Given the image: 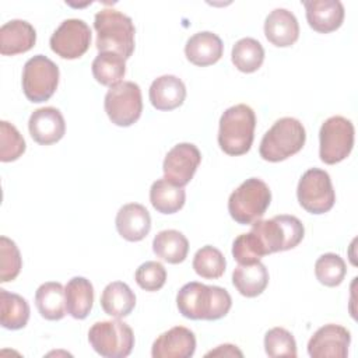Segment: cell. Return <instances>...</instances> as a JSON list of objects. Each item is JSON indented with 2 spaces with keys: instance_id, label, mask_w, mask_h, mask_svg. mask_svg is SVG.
Masks as SVG:
<instances>
[{
  "instance_id": "19",
  "label": "cell",
  "mask_w": 358,
  "mask_h": 358,
  "mask_svg": "<svg viewBox=\"0 0 358 358\" xmlns=\"http://www.w3.org/2000/svg\"><path fill=\"white\" fill-rule=\"evenodd\" d=\"M264 35L270 43L278 48H288L299 38L296 17L287 8L273 10L264 21Z\"/></svg>"
},
{
  "instance_id": "16",
  "label": "cell",
  "mask_w": 358,
  "mask_h": 358,
  "mask_svg": "<svg viewBox=\"0 0 358 358\" xmlns=\"http://www.w3.org/2000/svg\"><path fill=\"white\" fill-rule=\"evenodd\" d=\"M196 351L194 333L183 326L164 331L152 343V358H190Z\"/></svg>"
},
{
  "instance_id": "13",
  "label": "cell",
  "mask_w": 358,
  "mask_h": 358,
  "mask_svg": "<svg viewBox=\"0 0 358 358\" xmlns=\"http://www.w3.org/2000/svg\"><path fill=\"white\" fill-rule=\"evenodd\" d=\"M201 162L199 148L192 143H179L172 147L164 159V178L175 186H186Z\"/></svg>"
},
{
  "instance_id": "10",
  "label": "cell",
  "mask_w": 358,
  "mask_h": 358,
  "mask_svg": "<svg viewBox=\"0 0 358 358\" xmlns=\"http://www.w3.org/2000/svg\"><path fill=\"white\" fill-rule=\"evenodd\" d=\"M105 112L109 120L120 127H129L136 123L143 112V98L138 84L122 81L110 87L103 101Z\"/></svg>"
},
{
  "instance_id": "8",
  "label": "cell",
  "mask_w": 358,
  "mask_h": 358,
  "mask_svg": "<svg viewBox=\"0 0 358 358\" xmlns=\"http://www.w3.org/2000/svg\"><path fill=\"white\" fill-rule=\"evenodd\" d=\"M59 67L43 55L28 59L22 70V91L28 101L39 103L48 101L59 85Z\"/></svg>"
},
{
  "instance_id": "29",
  "label": "cell",
  "mask_w": 358,
  "mask_h": 358,
  "mask_svg": "<svg viewBox=\"0 0 358 358\" xmlns=\"http://www.w3.org/2000/svg\"><path fill=\"white\" fill-rule=\"evenodd\" d=\"M29 319V305L18 294L0 289V323L4 329L20 330Z\"/></svg>"
},
{
  "instance_id": "26",
  "label": "cell",
  "mask_w": 358,
  "mask_h": 358,
  "mask_svg": "<svg viewBox=\"0 0 358 358\" xmlns=\"http://www.w3.org/2000/svg\"><path fill=\"white\" fill-rule=\"evenodd\" d=\"M38 312L46 320H60L66 315L64 287L56 281H48L38 287L35 292Z\"/></svg>"
},
{
  "instance_id": "34",
  "label": "cell",
  "mask_w": 358,
  "mask_h": 358,
  "mask_svg": "<svg viewBox=\"0 0 358 358\" xmlns=\"http://www.w3.org/2000/svg\"><path fill=\"white\" fill-rule=\"evenodd\" d=\"M232 256L239 264H252L260 262V259L267 255L257 235L249 231L248 234H241L235 238L232 243Z\"/></svg>"
},
{
  "instance_id": "33",
  "label": "cell",
  "mask_w": 358,
  "mask_h": 358,
  "mask_svg": "<svg viewBox=\"0 0 358 358\" xmlns=\"http://www.w3.org/2000/svg\"><path fill=\"white\" fill-rule=\"evenodd\" d=\"M347 274V266L343 257L336 253H324L315 263V275L326 287H337Z\"/></svg>"
},
{
  "instance_id": "36",
  "label": "cell",
  "mask_w": 358,
  "mask_h": 358,
  "mask_svg": "<svg viewBox=\"0 0 358 358\" xmlns=\"http://www.w3.org/2000/svg\"><path fill=\"white\" fill-rule=\"evenodd\" d=\"M264 350L271 358L296 357V343L294 336L284 327H273L264 336Z\"/></svg>"
},
{
  "instance_id": "35",
  "label": "cell",
  "mask_w": 358,
  "mask_h": 358,
  "mask_svg": "<svg viewBox=\"0 0 358 358\" xmlns=\"http://www.w3.org/2000/svg\"><path fill=\"white\" fill-rule=\"evenodd\" d=\"M25 152V140L17 127L6 120L0 122V161L11 162Z\"/></svg>"
},
{
  "instance_id": "7",
  "label": "cell",
  "mask_w": 358,
  "mask_h": 358,
  "mask_svg": "<svg viewBox=\"0 0 358 358\" xmlns=\"http://www.w3.org/2000/svg\"><path fill=\"white\" fill-rule=\"evenodd\" d=\"M90 345L105 358H124L134 347L131 327L116 319L94 323L88 330Z\"/></svg>"
},
{
  "instance_id": "18",
  "label": "cell",
  "mask_w": 358,
  "mask_h": 358,
  "mask_svg": "<svg viewBox=\"0 0 358 358\" xmlns=\"http://www.w3.org/2000/svg\"><path fill=\"white\" fill-rule=\"evenodd\" d=\"M115 224L123 239L138 242L148 235L151 229V217L143 204L127 203L119 208Z\"/></svg>"
},
{
  "instance_id": "39",
  "label": "cell",
  "mask_w": 358,
  "mask_h": 358,
  "mask_svg": "<svg viewBox=\"0 0 358 358\" xmlns=\"http://www.w3.org/2000/svg\"><path fill=\"white\" fill-rule=\"evenodd\" d=\"M243 357L242 351L232 344H222L218 345L215 350H211L206 354V357Z\"/></svg>"
},
{
  "instance_id": "38",
  "label": "cell",
  "mask_w": 358,
  "mask_h": 358,
  "mask_svg": "<svg viewBox=\"0 0 358 358\" xmlns=\"http://www.w3.org/2000/svg\"><path fill=\"white\" fill-rule=\"evenodd\" d=\"M134 280L140 288L154 292L164 287L166 281V270L159 262L150 260L137 267Z\"/></svg>"
},
{
  "instance_id": "4",
  "label": "cell",
  "mask_w": 358,
  "mask_h": 358,
  "mask_svg": "<svg viewBox=\"0 0 358 358\" xmlns=\"http://www.w3.org/2000/svg\"><path fill=\"white\" fill-rule=\"evenodd\" d=\"M306 141L303 124L295 117H281L264 133L259 154L264 161L280 162L299 152Z\"/></svg>"
},
{
  "instance_id": "22",
  "label": "cell",
  "mask_w": 358,
  "mask_h": 358,
  "mask_svg": "<svg viewBox=\"0 0 358 358\" xmlns=\"http://www.w3.org/2000/svg\"><path fill=\"white\" fill-rule=\"evenodd\" d=\"M150 102L158 110H172L179 108L186 98L183 81L172 74L155 78L150 87Z\"/></svg>"
},
{
  "instance_id": "2",
  "label": "cell",
  "mask_w": 358,
  "mask_h": 358,
  "mask_svg": "<svg viewBox=\"0 0 358 358\" xmlns=\"http://www.w3.org/2000/svg\"><path fill=\"white\" fill-rule=\"evenodd\" d=\"M94 28L99 52H115L123 59L133 55L136 28L129 15L115 8H102L95 14Z\"/></svg>"
},
{
  "instance_id": "23",
  "label": "cell",
  "mask_w": 358,
  "mask_h": 358,
  "mask_svg": "<svg viewBox=\"0 0 358 358\" xmlns=\"http://www.w3.org/2000/svg\"><path fill=\"white\" fill-rule=\"evenodd\" d=\"M66 310L74 319H85L94 305V287L85 277H73L64 287Z\"/></svg>"
},
{
  "instance_id": "30",
  "label": "cell",
  "mask_w": 358,
  "mask_h": 358,
  "mask_svg": "<svg viewBox=\"0 0 358 358\" xmlns=\"http://www.w3.org/2000/svg\"><path fill=\"white\" fill-rule=\"evenodd\" d=\"M126 59L115 52H99L94 59L91 70L94 78L106 87H113L122 83L126 74Z\"/></svg>"
},
{
  "instance_id": "6",
  "label": "cell",
  "mask_w": 358,
  "mask_h": 358,
  "mask_svg": "<svg viewBox=\"0 0 358 358\" xmlns=\"http://www.w3.org/2000/svg\"><path fill=\"white\" fill-rule=\"evenodd\" d=\"M252 232L260 239L266 255L289 250L303 239L305 228L295 215H275L270 220H257L252 224Z\"/></svg>"
},
{
  "instance_id": "14",
  "label": "cell",
  "mask_w": 358,
  "mask_h": 358,
  "mask_svg": "<svg viewBox=\"0 0 358 358\" xmlns=\"http://www.w3.org/2000/svg\"><path fill=\"white\" fill-rule=\"evenodd\" d=\"M351 343L350 331L334 323L319 327L308 341V354L312 358H345Z\"/></svg>"
},
{
  "instance_id": "15",
  "label": "cell",
  "mask_w": 358,
  "mask_h": 358,
  "mask_svg": "<svg viewBox=\"0 0 358 358\" xmlns=\"http://www.w3.org/2000/svg\"><path fill=\"white\" fill-rule=\"evenodd\" d=\"M28 130L34 141L41 145H50L63 138L66 123L62 112L53 106L34 110L28 120Z\"/></svg>"
},
{
  "instance_id": "32",
  "label": "cell",
  "mask_w": 358,
  "mask_h": 358,
  "mask_svg": "<svg viewBox=\"0 0 358 358\" xmlns=\"http://www.w3.org/2000/svg\"><path fill=\"white\" fill-rule=\"evenodd\" d=\"M227 267V262L221 250L211 245H206L200 248L193 257V268L197 275L215 280L220 278Z\"/></svg>"
},
{
  "instance_id": "25",
  "label": "cell",
  "mask_w": 358,
  "mask_h": 358,
  "mask_svg": "<svg viewBox=\"0 0 358 358\" xmlns=\"http://www.w3.org/2000/svg\"><path fill=\"white\" fill-rule=\"evenodd\" d=\"M101 306L103 312L116 319L126 317L136 306V295L123 281L109 282L101 295Z\"/></svg>"
},
{
  "instance_id": "1",
  "label": "cell",
  "mask_w": 358,
  "mask_h": 358,
  "mask_svg": "<svg viewBox=\"0 0 358 358\" xmlns=\"http://www.w3.org/2000/svg\"><path fill=\"white\" fill-rule=\"evenodd\" d=\"M176 305L182 316L187 319L218 320L229 312L232 299L222 287L190 281L178 291Z\"/></svg>"
},
{
  "instance_id": "37",
  "label": "cell",
  "mask_w": 358,
  "mask_h": 358,
  "mask_svg": "<svg viewBox=\"0 0 358 358\" xmlns=\"http://www.w3.org/2000/svg\"><path fill=\"white\" fill-rule=\"evenodd\" d=\"M22 267L21 253L14 241L7 236L0 238V282L17 278Z\"/></svg>"
},
{
  "instance_id": "17",
  "label": "cell",
  "mask_w": 358,
  "mask_h": 358,
  "mask_svg": "<svg viewBox=\"0 0 358 358\" xmlns=\"http://www.w3.org/2000/svg\"><path fill=\"white\" fill-rule=\"evenodd\" d=\"M309 27L320 34L338 29L344 21V6L338 0H306L302 3Z\"/></svg>"
},
{
  "instance_id": "31",
  "label": "cell",
  "mask_w": 358,
  "mask_h": 358,
  "mask_svg": "<svg viewBox=\"0 0 358 358\" xmlns=\"http://www.w3.org/2000/svg\"><path fill=\"white\" fill-rule=\"evenodd\" d=\"M231 59L239 71L253 73L263 64L264 49L257 39L242 38L234 45Z\"/></svg>"
},
{
  "instance_id": "11",
  "label": "cell",
  "mask_w": 358,
  "mask_h": 358,
  "mask_svg": "<svg viewBox=\"0 0 358 358\" xmlns=\"http://www.w3.org/2000/svg\"><path fill=\"white\" fill-rule=\"evenodd\" d=\"M296 197L303 210L310 214H324L336 203L330 175L319 168L308 169L299 179Z\"/></svg>"
},
{
  "instance_id": "9",
  "label": "cell",
  "mask_w": 358,
  "mask_h": 358,
  "mask_svg": "<svg viewBox=\"0 0 358 358\" xmlns=\"http://www.w3.org/2000/svg\"><path fill=\"white\" fill-rule=\"evenodd\" d=\"M354 124L344 116L326 119L319 130V157L327 165L345 159L354 147Z\"/></svg>"
},
{
  "instance_id": "20",
  "label": "cell",
  "mask_w": 358,
  "mask_h": 358,
  "mask_svg": "<svg viewBox=\"0 0 358 358\" xmlns=\"http://www.w3.org/2000/svg\"><path fill=\"white\" fill-rule=\"evenodd\" d=\"M36 42L35 28L24 20H11L0 28V53L14 56L25 53Z\"/></svg>"
},
{
  "instance_id": "3",
  "label": "cell",
  "mask_w": 358,
  "mask_h": 358,
  "mask_svg": "<svg viewBox=\"0 0 358 358\" xmlns=\"http://www.w3.org/2000/svg\"><path fill=\"white\" fill-rule=\"evenodd\" d=\"M256 116L250 106L238 103L228 108L220 117L218 144L232 157L246 154L255 138Z\"/></svg>"
},
{
  "instance_id": "27",
  "label": "cell",
  "mask_w": 358,
  "mask_h": 358,
  "mask_svg": "<svg viewBox=\"0 0 358 358\" xmlns=\"http://www.w3.org/2000/svg\"><path fill=\"white\" fill-rule=\"evenodd\" d=\"M152 250L161 260L178 264L187 257L189 241L176 229H164L154 236Z\"/></svg>"
},
{
  "instance_id": "21",
  "label": "cell",
  "mask_w": 358,
  "mask_h": 358,
  "mask_svg": "<svg viewBox=\"0 0 358 358\" xmlns=\"http://www.w3.org/2000/svg\"><path fill=\"white\" fill-rule=\"evenodd\" d=\"M224 53L221 38L210 31H201L192 35L185 45L186 59L199 67L217 63Z\"/></svg>"
},
{
  "instance_id": "24",
  "label": "cell",
  "mask_w": 358,
  "mask_h": 358,
  "mask_svg": "<svg viewBox=\"0 0 358 358\" xmlns=\"http://www.w3.org/2000/svg\"><path fill=\"white\" fill-rule=\"evenodd\" d=\"M232 284L241 295L255 298L266 289L268 284V271L260 262L239 264L232 273Z\"/></svg>"
},
{
  "instance_id": "28",
  "label": "cell",
  "mask_w": 358,
  "mask_h": 358,
  "mask_svg": "<svg viewBox=\"0 0 358 358\" xmlns=\"http://www.w3.org/2000/svg\"><path fill=\"white\" fill-rule=\"evenodd\" d=\"M186 193L183 187L175 186L165 178L157 179L150 189V201L161 214H173L185 206Z\"/></svg>"
},
{
  "instance_id": "12",
  "label": "cell",
  "mask_w": 358,
  "mask_h": 358,
  "mask_svg": "<svg viewBox=\"0 0 358 358\" xmlns=\"http://www.w3.org/2000/svg\"><path fill=\"white\" fill-rule=\"evenodd\" d=\"M49 45L50 49L62 59H78L91 45V29L83 20H64L52 34Z\"/></svg>"
},
{
  "instance_id": "5",
  "label": "cell",
  "mask_w": 358,
  "mask_h": 358,
  "mask_svg": "<svg viewBox=\"0 0 358 358\" xmlns=\"http://www.w3.org/2000/svg\"><path fill=\"white\" fill-rule=\"evenodd\" d=\"M271 201V192L266 182L249 178L242 182L228 199V213L241 225H249L260 220Z\"/></svg>"
}]
</instances>
